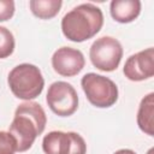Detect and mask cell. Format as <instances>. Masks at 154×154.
Masks as SVG:
<instances>
[{
  "instance_id": "obj_1",
  "label": "cell",
  "mask_w": 154,
  "mask_h": 154,
  "mask_svg": "<svg viewBox=\"0 0 154 154\" xmlns=\"http://www.w3.org/2000/svg\"><path fill=\"white\" fill-rule=\"evenodd\" d=\"M47 124V116L40 103L26 101L16 111L8 132L16 138L17 152L23 153L31 148L36 137L41 135Z\"/></svg>"
},
{
  "instance_id": "obj_2",
  "label": "cell",
  "mask_w": 154,
  "mask_h": 154,
  "mask_svg": "<svg viewBox=\"0 0 154 154\" xmlns=\"http://www.w3.org/2000/svg\"><path fill=\"white\" fill-rule=\"evenodd\" d=\"M102 25V11L90 2L73 7L61 19V31L72 42H83L94 37Z\"/></svg>"
},
{
  "instance_id": "obj_3",
  "label": "cell",
  "mask_w": 154,
  "mask_h": 154,
  "mask_svg": "<svg viewBox=\"0 0 154 154\" xmlns=\"http://www.w3.org/2000/svg\"><path fill=\"white\" fill-rule=\"evenodd\" d=\"M7 83L12 94L25 101L37 97L45 87L41 70L36 65L28 63L14 66L8 73Z\"/></svg>"
},
{
  "instance_id": "obj_4",
  "label": "cell",
  "mask_w": 154,
  "mask_h": 154,
  "mask_svg": "<svg viewBox=\"0 0 154 154\" xmlns=\"http://www.w3.org/2000/svg\"><path fill=\"white\" fill-rule=\"evenodd\" d=\"M88 101L97 108H108L118 100V87L108 77L94 72L85 73L81 79Z\"/></svg>"
},
{
  "instance_id": "obj_5",
  "label": "cell",
  "mask_w": 154,
  "mask_h": 154,
  "mask_svg": "<svg viewBox=\"0 0 154 154\" xmlns=\"http://www.w3.org/2000/svg\"><path fill=\"white\" fill-rule=\"evenodd\" d=\"M122 43L112 36H102L93 42L89 49L91 64L100 71H114L123 58Z\"/></svg>"
},
{
  "instance_id": "obj_6",
  "label": "cell",
  "mask_w": 154,
  "mask_h": 154,
  "mask_svg": "<svg viewBox=\"0 0 154 154\" xmlns=\"http://www.w3.org/2000/svg\"><path fill=\"white\" fill-rule=\"evenodd\" d=\"M46 102L59 117H70L78 108V95L75 88L64 81H57L48 88Z\"/></svg>"
},
{
  "instance_id": "obj_7",
  "label": "cell",
  "mask_w": 154,
  "mask_h": 154,
  "mask_svg": "<svg viewBox=\"0 0 154 154\" xmlns=\"http://www.w3.org/2000/svg\"><path fill=\"white\" fill-rule=\"evenodd\" d=\"M45 154H87L84 138L73 131H51L42 140Z\"/></svg>"
},
{
  "instance_id": "obj_8",
  "label": "cell",
  "mask_w": 154,
  "mask_h": 154,
  "mask_svg": "<svg viewBox=\"0 0 154 154\" xmlns=\"http://www.w3.org/2000/svg\"><path fill=\"white\" fill-rule=\"evenodd\" d=\"M85 65V59L79 49L72 47H60L52 55V66L54 71L64 77L78 75Z\"/></svg>"
},
{
  "instance_id": "obj_9",
  "label": "cell",
  "mask_w": 154,
  "mask_h": 154,
  "mask_svg": "<svg viewBox=\"0 0 154 154\" xmlns=\"http://www.w3.org/2000/svg\"><path fill=\"white\" fill-rule=\"evenodd\" d=\"M123 72L132 82H141L154 76V49L152 47L132 54L125 61Z\"/></svg>"
},
{
  "instance_id": "obj_10",
  "label": "cell",
  "mask_w": 154,
  "mask_h": 154,
  "mask_svg": "<svg viewBox=\"0 0 154 154\" xmlns=\"http://www.w3.org/2000/svg\"><path fill=\"white\" fill-rule=\"evenodd\" d=\"M112 18L118 23H130L141 13L140 0H113L109 5Z\"/></svg>"
},
{
  "instance_id": "obj_11",
  "label": "cell",
  "mask_w": 154,
  "mask_h": 154,
  "mask_svg": "<svg viewBox=\"0 0 154 154\" xmlns=\"http://www.w3.org/2000/svg\"><path fill=\"white\" fill-rule=\"evenodd\" d=\"M137 125L146 135H154V93H149L141 100L137 111Z\"/></svg>"
},
{
  "instance_id": "obj_12",
  "label": "cell",
  "mask_w": 154,
  "mask_h": 154,
  "mask_svg": "<svg viewBox=\"0 0 154 154\" xmlns=\"http://www.w3.org/2000/svg\"><path fill=\"white\" fill-rule=\"evenodd\" d=\"M63 1L61 0H30L29 7L32 14L40 19H52L55 17L60 8Z\"/></svg>"
},
{
  "instance_id": "obj_13",
  "label": "cell",
  "mask_w": 154,
  "mask_h": 154,
  "mask_svg": "<svg viewBox=\"0 0 154 154\" xmlns=\"http://www.w3.org/2000/svg\"><path fill=\"white\" fill-rule=\"evenodd\" d=\"M13 34L5 26H0V59L10 57L14 51Z\"/></svg>"
},
{
  "instance_id": "obj_14",
  "label": "cell",
  "mask_w": 154,
  "mask_h": 154,
  "mask_svg": "<svg viewBox=\"0 0 154 154\" xmlns=\"http://www.w3.org/2000/svg\"><path fill=\"white\" fill-rule=\"evenodd\" d=\"M16 152V138L8 131H0V154H14Z\"/></svg>"
},
{
  "instance_id": "obj_15",
  "label": "cell",
  "mask_w": 154,
  "mask_h": 154,
  "mask_svg": "<svg viewBox=\"0 0 154 154\" xmlns=\"http://www.w3.org/2000/svg\"><path fill=\"white\" fill-rule=\"evenodd\" d=\"M14 14V2L12 0H0V22L8 20Z\"/></svg>"
},
{
  "instance_id": "obj_16",
  "label": "cell",
  "mask_w": 154,
  "mask_h": 154,
  "mask_svg": "<svg viewBox=\"0 0 154 154\" xmlns=\"http://www.w3.org/2000/svg\"><path fill=\"white\" fill-rule=\"evenodd\" d=\"M114 154H136L134 150H131V149H128V148H123V149H119V150H117Z\"/></svg>"
}]
</instances>
